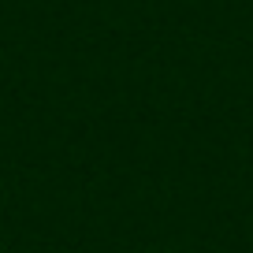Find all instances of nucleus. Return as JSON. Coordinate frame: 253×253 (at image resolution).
<instances>
[]
</instances>
